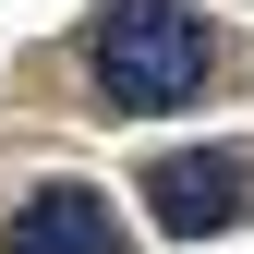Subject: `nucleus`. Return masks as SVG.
<instances>
[{
	"instance_id": "1",
	"label": "nucleus",
	"mask_w": 254,
	"mask_h": 254,
	"mask_svg": "<svg viewBox=\"0 0 254 254\" xmlns=\"http://www.w3.org/2000/svg\"><path fill=\"white\" fill-rule=\"evenodd\" d=\"M97 85H109V109H194L206 97V24L182 12V0H109L97 12Z\"/></svg>"
},
{
	"instance_id": "2",
	"label": "nucleus",
	"mask_w": 254,
	"mask_h": 254,
	"mask_svg": "<svg viewBox=\"0 0 254 254\" xmlns=\"http://www.w3.org/2000/svg\"><path fill=\"white\" fill-rule=\"evenodd\" d=\"M145 206H157V230H182V242H206V230H230V218L254 206V170L242 157H157L145 170Z\"/></svg>"
},
{
	"instance_id": "3",
	"label": "nucleus",
	"mask_w": 254,
	"mask_h": 254,
	"mask_svg": "<svg viewBox=\"0 0 254 254\" xmlns=\"http://www.w3.org/2000/svg\"><path fill=\"white\" fill-rule=\"evenodd\" d=\"M12 254H133V242H121V218H109L97 182H49V194L12 218Z\"/></svg>"
}]
</instances>
